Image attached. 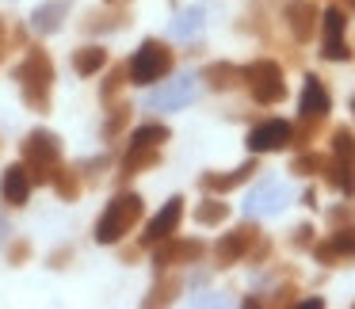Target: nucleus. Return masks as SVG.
<instances>
[{"mask_svg": "<svg viewBox=\"0 0 355 309\" xmlns=\"http://www.w3.org/2000/svg\"><path fill=\"white\" fill-rule=\"evenodd\" d=\"M225 218H230V206H225L222 199H207L195 206V222L199 225H222Z\"/></svg>", "mask_w": 355, "mask_h": 309, "instance_id": "obj_26", "label": "nucleus"}, {"mask_svg": "<svg viewBox=\"0 0 355 309\" xmlns=\"http://www.w3.org/2000/svg\"><path fill=\"white\" fill-rule=\"evenodd\" d=\"M161 161V145H146V141H134L123 157V176H138V172H149L153 164Z\"/></svg>", "mask_w": 355, "mask_h": 309, "instance_id": "obj_19", "label": "nucleus"}, {"mask_svg": "<svg viewBox=\"0 0 355 309\" xmlns=\"http://www.w3.org/2000/svg\"><path fill=\"white\" fill-rule=\"evenodd\" d=\"M19 92L31 111H50V88H54V62L42 46H27L24 62L16 69Z\"/></svg>", "mask_w": 355, "mask_h": 309, "instance_id": "obj_1", "label": "nucleus"}, {"mask_svg": "<svg viewBox=\"0 0 355 309\" xmlns=\"http://www.w3.org/2000/svg\"><path fill=\"white\" fill-rule=\"evenodd\" d=\"M103 65H107V50H103V46L73 50V73H77V77H92V73H100Z\"/></svg>", "mask_w": 355, "mask_h": 309, "instance_id": "obj_22", "label": "nucleus"}, {"mask_svg": "<svg viewBox=\"0 0 355 309\" xmlns=\"http://www.w3.org/2000/svg\"><path fill=\"white\" fill-rule=\"evenodd\" d=\"M294 141V126L286 123V118H268V123L252 126L248 130V153L263 157V153H279V149H286Z\"/></svg>", "mask_w": 355, "mask_h": 309, "instance_id": "obj_7", "label": "nucleus"}, {"mask_svg": "<svg viewBox=\"0 0 355 309\" xmlns=\"http://www.w3.org/2000/svg\"><path fill=\"white\" fill-rule=\"evenodd\" d=\"M286 206V187L283 184H260L252 195H248L245 210L248 218H263V214H279Z\"/></svg>", "mask_w": 355, "mask_h": 309, "instance_id": "obj_17", "label": "nucleus"}, {"mask_svg": "<svg viewBox=\"0 0 355 309\" xmlns=\"http://www.w3.org/2000/svg\"><path fill=\"white\" fill-rule=\"evenodd\" d=\"M4 233H8V222H4V218H0V240H4Z\"/></svg>", "mask_w": 355, "mask_h": 309, "instance_id": "obj_37", "label": "nucleus"}, {"mask_svg": "<svg viewBox=\"0 0 355 309\" xmlns=\"http://www.w3.org/2000/svg\"><path fill=\"white\" fill-rule=\"evenodd\" d=\"M176 294H180V279L164 275L161 283H157L146 298H141V306H168V301H176Z\"/></svg>", "mask_w": 355, "mask_h": 309, "instance_id": "obj_25", "label": "nucleus"}, {"mask_svg": "<svg viewBox=\"0 0 355 309\" xmlns=\"http://www.w3.org/2000/svg\"><path fill=\"white\" fill-rule=\"evenodd\" d=\"M50 184L58 187V195H62L65 202H73L80 195V168H62V164H58V172H54Z\"/></svg>", "mask_w": 355, "mask_h": 309, "instance_id": "obj_24", "label": "nucleus"}, {"mask_svg": "<svg viewBox=\"0 0 355 309\" xmlns=\"http://www.w3.org/2000/svg\"><path fill=\"white\" fill-rule=\"evenodd\" d=\"M4 46H8V35H4V19H0V58H4Z\"/></svg>", "mask_w": 355, "mask_h": 309, "instance_id": "obj_36", "label": "nucleus"}, {"mask_svg": "<svg viewBox=\"0 0 355 309\" xmlns=\"http://www.w3.org/2000/svg\"><path fill=\"white\" fill-rule=\"evenodd\" d=\"M172 65H176V58H172V50L164 46V42L157 39H146L138 50H134L130 65H126V77H130V85H157V80H164L172 73Z\"/></svg>", "mask_w": 355, "mask_h": 309, "instance_id": "obj_4", "label": "nucleus"}, {"mask_svg": "<svg viewBox=\"0 0 355 309\" xmlns=\"http://www.w3.org/2000/svg\"><path fill=\"white\" fill-rule=\"evenodd\" d=\"M324 161H329V157H321V153H302V157H294L291 172H298V176H313V172H324Z\"/></svg>", "mask_w": 355, "mask_h": 309, "instance_id": "obj_32", "label": "nucleus"}, {"mask_svg": "<svg viewBox=\"0 0 355 309\" xmlns=\"http://www.w3.org/2000/svg\"><path fill=\"white\" fill-rule=\"evenodd\" d=\"M352 111H355V100H352Z\"/></svg>", "mask_w": 355, "mask_h": 309, "instance_id": "obj_40", "label": "nucleus"}, {"mask_svg": "<svg viewBox=\"0 0 355 309\" xmlns=\"http://www.w3.org/2000/svg\"><path fill=\"white\" fill-rule=\"evenodd\" d=\"M73 0H42L39 8L31 12V31L35 35H54L65 24V12H69Z\"/></svg>", "mask_w": 355, "mask_h": 309, "instance_id": "obj_18", "label": "nucleus"}, {"mask_svg": "<svg viewBox=\"0 0 355 309\" xmlns=\"http://www.w3.org/2000/svg\"><path fill=\"white\" fill-rule=\"evenodd\" d=\"M123 85H130V77H126V69L119 65V69H111V73H107V80H103L100 100H103V103H115V100H119V92H123Z\"/></svg>", "mask_w": 355, "mask_h": 309, "instance_id": "obj_29", "label": "nucleus"}, {"mask_svg": "<svg viewBox=\"0 0 355 309\" xmlns=\"http://www.w3.org/2000/svg\"><path fill=\"white\" fill-rule=\"evenodd\" d=\"M347 8H355V0H347Z\"/></svg>", "mask_w": 355, "mask_h": 309, "instance_id": "obj_38", "label": "nucleus"}, {"mask_svg": "<svg viewBox=\"0 0 355 309\" xmlns=\"http://www.w3.org/2000/svg\"><path fill=\"white\" fill-rule=\"evenodd\" d=\"M283 19H286V27H291L294 42H309L317 31V24H321V12H317L313 0H286Z\"/></svg>", "mask_w": 355, "mask_h": 309, "instance_id": "obj_12", "label": "nucleus"}, {"mask_svg": "<svg viewBox=\"0 0 355 309\" xmlns=\"http://www.w3.org/2000/svg\"><path fill=\"white\" fill-rule=\"evenodd\" d=\"M168 138H172V130H168V126H161V123H146V126L134 130V141H146V145H164Z\"/></svg>", "mask_w": 355, "mask_h": 309, "instance_id": "obj_31", "label": "nucleus"}, {"mask_svg": "<svg viewBox=\"0 0 355 309\" xmlns=\"http://www.w3.org/2000/svg\"><path fill=\"white\" fill-rule=\"evenodd\" d=\"M195 96H199V85H195L191 73H184V77L168 80L164 88L149 92V107L153 111H180V107H187V103H195Z\"/></svg>", "mask_w": 355, "mask_h": 309, "instance_id": "obj_11", "label": "nucleus"}, {"mask_svg": "<svg viewBox=\"0 0 355 309\" xmlns=\"http://www.w3.org/2000/svg\"><path fill=\"white\" fill-rule=\"evenodd\" d=\"M256 172H260V164H256V153H252V161H245L241 168H233V172H207L199 184H202V191H210V195H225V191H233V187L248 184Z\"/></svg>", "mask_w": 355, "mask_h": 309, "instance_id": "obj_15", "label": "nucleus"}, {"mask_svg": "<svg viewBox=\"0 0 355 309\" xmlns=\"http://www.w3.org/2000/svg\"><path fill=\"white\" fill-rule=\"evenodd\" d=\"M202 256H207V245H202V240L164 237L161 245H153V263H157V271L176 267V263H199Z\"/></svg>", "mask_w": 355, "mask_h": 309, "instance_id": "obj_9", "label": "nucleus"}, {"mask_svg": "<svg viewBox=\"0 0 355 309\" xmlns=\"http://www.w3.org/2000/svg\"><path fill=\"white\" fill-rule=\"evenodd\" d=\"M332 157L336 161H344V164H355V134L352 130H332Z\"/></svg>", "mask_w": 355, "mask_h": 309, "instance_id": "obj_27", "label": "nucleus"}, {"mask_svg": "<svg viewBox=\"0 0 355 309\" xmlns=\"http://www.w3.org/2000/svg\"><path fill=\"white\" fill-rule=\"evenodd\" d=\"M321 31H324V42H321L324 62H347V58H352V46H347V39H344V31H347L344 8L321 12Z\"/></svg>", "mask_w": 355, "mask_h": 309, "instance_id": "obj_8", "label": "nucleus"}, {"mask_svg": "<svg viewBox=\"0 0 355 309\" xmlns=\"http://www.w3.org/2000/svg\"><path fill=\"white\" fill-rule=\"evenodd\" d=\"M31 176H27L24 164H12V168H4V176H0V199L8 202V206H27L31 202Z\"/></svg>", "mask_w": 355, "mask_h": 309, "instance_id": "obj_16", "label": "nucleus"}, {"mask_svg": "<svg viewBox=\"0 0 355 309\" xmlns=\"http://www.w3.org/2000/svg\"><path fill=\"white\" fill-rule=\"evenodd\" d=\"M88 31H119V27H126V16L123 12H92V16L85 19Z\"/></svg>", "mask_w": 355, "mask_h": 309, "instance_id": "obj_28", "label": "nucleus"}, {"mask_svg": "<svg viewBox=\"0 0 355 309\" xmlns=\"http://www.w3.org/2000/svg\"><path fill=\"white\" fill-rule=\"evenodd\" d=\"M329 107H332V100H329V92H324L321 77H306V80H302V100H298L302 123H321V118L329 115Z\"/></svg>", "mask_w": 355, "mask_h": 309, "instance_id": "obj_14", "label": "nucleus"}, {"mask_svg": "<svg viewBox=\"0 0 355 309\" xmlns=\"http://www.w3.org/2000/svg\"><path fill=\"white\" fill-rule=\"evenodd\" d=\"M180 222H184V199L172 195V199L164 202L153 218H149L146 233H141V248H153V245H161L164 237H172V233L180 229Z\"/></svg>", "mask_w": 355, "mask_h": 309, "instance_id": "obj_10", "label": "nucleus"}, {"mask_svg": "<svg viewBox=\"0 0 355 309\" xmlns=\"http://www.w3.org/2000/svg\"><path fill=\"white\" fill-rule=\"evenodd\" d=\"M298 306H302V309H321L324 301H321V298H306V301H298Z\"/></svg>", "mask_w": 355, "mask_h": 309, "instance_id": "obj_35", "label": "nucleus"}, {"mask_svg": "<svg viewBox=\"0 0 355 309\" xmlns=\"http://www.w3.org/2000/svg\"><path fill=\"white\" fill-rule=\"evenodd\" d=\"M19 157H24V168L31 176V184H50L62 164V138L50 130H31L19 145Z\"/></svg>", "mask_w": 355, "mask_h": 309, "instance_id": "obj_2", "label": "nucleus"}, {"mask_svg": "<svg viewBox=\"0 0 355 309\" xmlns=\"http://www.w3.org/2000/svg\"><path fill=\"white\" fill-rule=\"evenodd\" d=\"M126 126H130V107H115L107 115V123H103V141H115Z\"/></svg>", "mask_w": 355, "mask_h": 309, "instance_id": "obj_30", "label": "nucleus"}, {"mask_svg": "<svg viewBox=\"0 0 355 309\" xmlns=\"http://www.w3.org/2000/svg\"><path fill=\"white\" fill-rule=\"evenodd\" d=\"M199 31H202V8H184L172 19V35L176 39H195Z\"/></svg>", "mask_w": 355, "mask_h": 309, "instance_id": "obj_23", "label": "nucleus"}, {"mask_svg": "<svg viewBox=\"0 0 355 309\" xmlns=\"http://www.w3.org/2000/svg\"><path fill=\"white\" fill-rule=\"evenodd\" d=\"M241 80L248 85L256 103L263 107H275V103L286 100V80H283V65L271 62V58H260V62H248L241 69Z\"/></svg>", "mask_w": 355, "mask_h": 309, "instance_id": "obj_5", "label": "nucleus"}, {"mask_svg": "<svg viewBox=\"0 0 355 309\" xmlns=\"http://www.w3.org/2000/svg\"><path fill=\"white\" fill-rule=\"evenodd\" d=\"M324 179H329V187H336L340 195H355V164H344V161H336V157H329V161H324Z\"/></svg>", "mask_w": 355, "mask_h": 309, "instance_id": "obj_21", "label": "nucleus"}, {"mask_svg": "<svg viewBox=\"0 0 355 309\" xmlns=\"http://www.w3.org/2000/svg\"><path fill=\"white\" fill-rule=\"evenodd\" d=\"M256 240H260V229H256L252 222H245V225H237V229H230V233H225V237L214 245L218 267H233V263H241L245 256H252Z\"/></svg>", "mask_w": 355, "mask_h": 309, "instance_id": "obj_6", "label": "nucleus"}, {"mask_svg": "<svg viewBox=\"0 0 355 309\" xmlns=\"http://www.w3.org/2000/svg\"><path fill=\"white\" fill-rule=\"evenodd\" d=\"M294 245H298V248H313V229H309V225H298V229H294Z\"/></svg>", "mask_w": 355, "mask_h": 309, "instance_id": "obj_33", "label": "nucleus"}, {"mask_svg": "<svg viewBox=\"0 0 355 309\" xmlns=\"http://www.w3.org/2000/svg\"><path fill=\"white\" fill-rule=\"evenodd\" d=\"M202 80H207L214 92H230V88L241 85V69L230 62H210L207 69H202Z\"/></svg>", "mask_w": 355, "mask_h": 309, "instance_id": "obj_20", "label": "nucleus"}, {"mask_svg": "<svg viewBox=\"0 0 355 309\" xmlns=\"http://www.w3.org/2000/svg\"><path fill=\"white\" fill-rule=\"evenodd\" d=\"M27 256H31V245H27V240H16V245H12V252H8V260L12 263H24Z\"/></svg>", "mask_w": 355, "mask_h": 309, "instance_id": "obj_34", "label": "nucleus"}, {"mask_svg": "<svg viewBox=\"0 0 355 309\" xmlns=\"http://www.w3.org/2000/svg\"><path fill=\"white\" fill-rule=\"evenodd\" d=\"M141 210H146L141 195L119 191L115 199L107 202V210L100 214V222H96V240H100V245H119V240L141 222Z\"/></svg>", "mask_w": 355, "mask_h": 309, "instance_id": "obj_3", "label": "nucleus"}, {"mask_svg": "<svg viewBox=\"0 0 355 309\" xmlns=\"http://www.w3.org/2000/svg\"><path fill=\"white\" fill-rule=\"evenodd\" d=\"M107 4H119V0H107Z\"/></svg>", "mask_w": 355, "mask_h": 309, "instance_id": "obj_39", "label": "nucleus"}, {"mask_svg": "<svg viewBox=\"0 0 355 309\" xmlns=\"http://www.w3.org/2000/svg\"><path fill=\"white\" fill-rule=\"evenodd\" d=\"M313 256H317V263H329V267H336L344 260H355V225H344V229L329 233V240L313 245Z\"/></svg>", "mask_w": 355, "mask_h": 309, "instance_id": "obj_13", "label": "nucleus"}]
</instances>
